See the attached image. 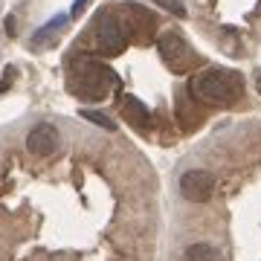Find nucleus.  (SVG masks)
<instances>
[{
  "label": "nucleus",
  "instance_id": "10",
  "mask_svg": "<svg viewBox=\"0 0 261 261\" xmlns=\"http://www.w3.org/2000/svg\"><path fill=\"white\" fill-rule=\"evenodd\" d=\"M82 116L87 122H93V125H99V128H105V130H113L116 125H113V119H108L105 113H99V111H82Z\"/></svg>",
  "mask_w": 261,
  "mask_h": 261
},
{
  "label": "nucleus",
  "instance_id": "9",
  "mask_svg": "<svg viewBox=\"0 0 261 261\" xmlns=\"http://www.w3.org/2000/svg\"><path fill=\"white\" fill-rule=\"evenodd\" d=\"M64 23H67V15H56V18L49 20L47 27H41V29L35 32V35H32V44L38 47L41 41H49V38H56V32H58L61 27H64Z\"/></svg>",
  "mask_w": 261,
  "mask_h": 261
},
{
  "label": "nucleus",
  "instance_id": "12",
  "mask_svg": "<svg viewBox=\"0 0 261 261\" xmlns=\"http://www.w3.org/2000/svg\"><path fill=\"white\" fill-rule=\"evenodd\" d=\"M84 3H87V0H75V6H73V15H82V9H84Z\"/></svg>",
  "mask_w": 261,
  "mask_h": 261
},
{
  "label": "nucleus",
  "instance_id": "3",
  "mask_svg": "<svg viewBox=\"0 0 261 261\" xmlns=\"http://www.w3.org/2000/svg\"><path fill=\"white\" fill-rule=\"evenodd\" d=\"M96 47L105 56H119V53H125V47H128V32H125V27L116 18L105 15L99 20V27H96Z\"/></svg>",
  "mask_w": 261,
  "mask_h": 261
},
{
  "label": "nucleus",
  "instance_id": "11",
  "mask_svg": "<svg viewBox=\"0 0 261 261\" xmlns=\"http://www.w3.org/2000/svg\"><path fill=\"white\" fill-rule=\"evenodd\" d=\"M12 75H15V73H12V67H6V73H3V82H0V93H3V90H6V87L12 84Z\"/></svg>",
  "mask_w": 261,
  "mask_h": 261
},
{
  "label": "nucleus",
  "instance_id": "6",
  "mask_svg": "<svg viewBox=\"0 0 261 261\" xmlns=\"http://www.w3.org/2000/svg\"><path fill=\"white\" fill-rule=\"evenodd\" d=\"M157 49H160V58H163L168 67H174V70H180V67H183V61L189 58L186 41H183L177 32H163V35H160V41H157Z\"/></svg>",
  "mask_w": 261,
  "mask_h": 261
},
{
  "label": "nucleus",
  "instance_id": "5",
  "mask_svg": "<svg viewBox=\"0 0 261 261\" xmlns=\"http://www.w3.org/2000/svg\"><path fill=\"white\" fill-rule=\"evenodd\" d=\"M58 128L53 122H38L35 128L27 134V148L35 154V157H49L58 151Z\"/></svg>",
  "mask_w": 261,
  "mask_h": 261
},
{
  "label": "nucleus",
  "instance_id": "4",
  "mask_svg": "<svg viewBox=\"0 0 261 261\" xmlns=\"http://www.w3.org/2000/svg\"><path fill=\"white\" fill-rule=\"evenodd\" d=\"M215 192V177L206 168H189L180 177V195L186 197L189 203H206Z\"/></svg>",
  "mask_w": 261,
  "mask_h": 261
},
{
  "label": "nucleus",
  "instance_id": "7",
  "mask_svg": "<svg viewBox=\"0 0 261 261\" xmlns=\"http://www.w3.org/2000/svg\"><path fill=\"white\" fill-rule=\"evenodd\" d=\"M122 116H125L130 125H137V128H145V125H148V111H145V105H142L137 96H125V102H122Z\"/></svg>",
  "mask_w": 261,
  "mask_h": 261
},
{
  "label": "nucleus",
  "instance_id": "8",
  "mask_svg": "<svg viewBox=\"0 0 261 261\" xmlns=\"http://www.w3.org/2000/svg\"><path fill=\"white\" fill-rule=\"evenodd\" d=\"M183 258H186V261H221V252L215 250L212 244L197 241V244H192V247L186 250Z\"/></svg>",
  "mask_w": 261,
  "mask_h": 261
},
{
  "label": "nucleus",
  "instance_id": "2",
  "mask_svg": "<svg viewBox=\"0 0 261 261\" xmlns=\"http://www.w3.org/2000/svg\"><path fill=\"white\" fill-rule=\"evenodd\" d=\"M70 84H73L75 96H90V99H105L108 96V87L111 82H116L113 70H108L105 64H99L96 58L79 56L73 58V67H70Z\"/></svg>",
  "mask_w": 261,
  "mask_h": 261
},
{
  "label": "nucleus",
  "instance_id": "13",
  "mask_svg": "<svg viewBox=\"0 0 261 261\" xmlns=\"http://www.w3.org/2000/svg\"><path fill=\"white\" fill-rule=\"evenodd\" d=\"M258 90H261V75H258Z\"/></svg>",
  "mask_w": 261,
  "mask_h": 261
},
{
  "label": "nucleus",
  "instance_id": "1",
  "mask_svg": "<svg viewBox=\"0 0 261 261\" xmlns=\"http://www.w3.org/2000/svg\"><path fill=\"white\" fill-rule=\"evenodd\" d=\"M189 93L192 99L203 105H215V108H224L232 105L241 93V79L235 73H224V70H203L197 73L189 84Z\"/></svg>",
  "mask_w": 261,
  "mask_h": 261
}]
</instances>
